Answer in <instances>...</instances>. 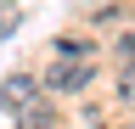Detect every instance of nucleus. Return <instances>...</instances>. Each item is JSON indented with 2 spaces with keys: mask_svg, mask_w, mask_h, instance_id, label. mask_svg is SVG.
<instances>
[{
  "mask_svg": "<svg viewBox=\"0 0 135 129\" xmlns=\"http://www.w3.org/2000/svg\"><path fill=\"white\" fill-rule=\"evenodd\" d=\"M45 84H51V90H84V84H90V68H84L79 56H73V62H56V68L45 73Z\"/></svg>",
  "mask_w": 135,
  "mask_h": 129,
  "instance_id": "1",
  "label": "nucleus"
},
{
  "mask_svg": "<svg viewBox=\"0 0 135 129\" xmlns=\"http://www.w3.org/2000/svg\"><path fill=\"white\" fill-rule=\"evenodd\" d=\"M0 101H34V79H6V84H0Z\"/></svg>",
  "mask_w": 135,
  "mask_h": 129,
  "instance_id": "2",
  "label": "nucleus"
},
{
  "mask_svg": "<svg viewBox=\"0 0 135 129\" xmlns=\"http://www.w3.org/2000/svg\"><path fill=\"white\" fill-rule=\"evenodd\" d=\"M56 118H51V107H28L23 118H17V129H51Z\"/></svg>",
  "mask_w": 135,
  "mask_h": 129,
  "instance_id": "3",
  "label": "nucleus"
},
{
  "mask_svg": "<svg viewBox=\"0 0 135 129\" xmlns=\"http://www.w3.org/2000/svg\"><path fill=\"white\" fill-rule=\"evenodd\" d=\"M124 101H135V68H129V79H124Z\"/></svg>",
  "mask_w": 135,
  "mask_h": 129,
  "instance_id": "4",
  "label": "nucleus"
}]
</instances>
